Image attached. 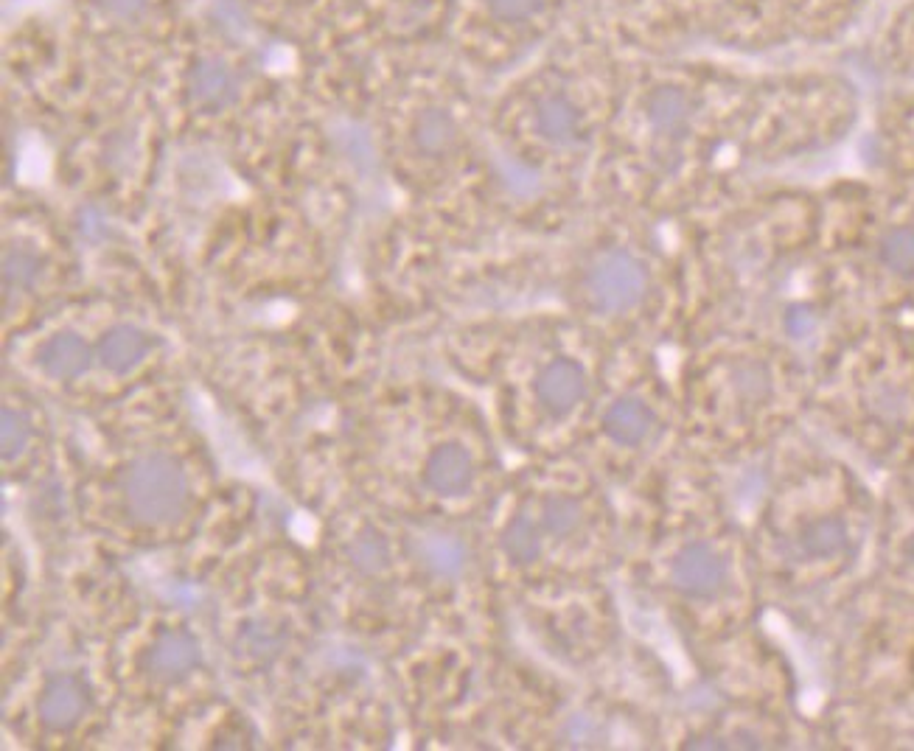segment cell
<instances>
[{
    "mask_svg": "<svg viewBox=\"0 0 914 751\" xmlns=\"http://www.w3.org/2000/svg\"><path fill=\"white\" fill-rule=\"evenodd\" d=\"M132 513L143 522H172L186 502V480L166 457H149L132 468L127 482Z\"/></svg>",
    "mask_w": 914,
    "mask_h": 751,
    "instance_id": "6da1fadb",
    "label": "cell"
},
{
    "mask_svg": "<svg viewBox=\"0 0 914 751\" xmlns=\"http://www.w3.org/2000/svg\"><path fill=\"white\" fill-rule=\"evenodd\" d=\"M589 289L592 298L598 300L600 309L606 312H623L643 298L645 272L634 258L615 253L606 256L589 275Z\"/></svg>",
    "mask_w": 914,
    "mask_h": 751,
    "instance_id": "7a4b0ae2",
    "label": "cell"
},
{
    "mask_svg": "<svg viewBox=\"0 0 914 751\" xmlns=\"http://www.w3.org/2000/svg\"><path fill=\"white\" fill-rule=\"evenodd\" d=\"M673 586L690 597H715L729 581V564L710 544H690L673 558Z\"/></svg>",
    "mask_w": 914,
    "mask_h": 751,
    "instance_id": "3957f363",
    "label": "cell"
},
{
    "mask_svg": "<svg viewBox=\"0 0 914 751\" xmlns=\"http://www.w3.org/2000/svg\"><path fill=\"white\" fill-rule=\"evenodd\" d=\"M197 415H200V421L205 424L208 438L214 440L219 460H222L233 474L256 477V471H261V463H258L256 454L250 452V446L244 443L242 435L236 432V426L228 424L225 415L216 410L211 401H205V398H200V404H197Z\"/></svg>",
    "mask_w": 914,
    "mask_h": 751,
    "instance_id": "277c9868",
    "label": "cell"
},
{
    "mask_svg": "<svg viewBox=\"0 0 914 751\" xmlns=\"http://www.w3.org/2000/svg\"><path fill=\"white\" fill-rule=\"evenodd\" d=\"M584 370L572 362H556L544 370L539 379V398L553 412H567L584 398Z\"/></svg>",
    "mask_w": 914,
    "mask_h": 751,
    "instance_id": "5b68a950",
    "label": "cell"
},
{
    "mask_svg": "<svg viewBox=\"0 0 914 751\" xmlns=\"http://www.w3.org/2000/svg\"><path fill=\"white\" fill-rule=\"evenodd\" d=\"M427 477L441 494H463L472 482V460L460 446H441L429 457Z\"/></svg>",
    "mask_w": 914,
    "mask_h": 751,
    "instance_id": "8992f818",
    "label": "cell"
},
{
    "mask_svg": "<svg viewBox=\"0 0 914 751\" xmlns=\"http://www.w3.org/2000/svg\"><path fill=\"white\" fill-rule=\"evenodd\" d=\"M654 424V415L645 407L643 401H617L612 410L606 412V432L617 440V443H640L648 435V429Z\"/></svg>",
    "mask_w": 914,
    "mask_h": 751,
    "instance_id": "52a82bcc",
    "label": "cell"
},
{
    "mask_svg": "<svg viewBox=\"0 0 914 751\" xmlns=\"http://www.w3.org/2000/svg\"><path fill=\"white\" fill-rule=\"evenodd\" d=\"M797 541L808 558H833L847 547V527L839 516H822L802 527Z\"/></svg>",
    "mask_w": 914,
    "mask_h": 751,
    "instance_id": "ba28073f",
    "label": "cell"
},
{
    "mask_svg": "<svg viewBox=\"0 0 914 751\" xmlns=\"http://www.w3.org/2000/svg\"><path fill=\"white\" fill-rule=\"evenodd\" d=\"M648 118H651V124L659 129V132H682L687 124V118H690V101L682 90H673V87H665V90H659L657 96L651 99L648 104Z\"/></svg>",
    "mask_w": 914,
    "mask_h": 751,
    "instance_id": "9c48e42d",
    "label": "cell"
},
{
    "mask_svg": "<svg viewBox=\"0 0 914 751\" xmlns=\"http://www.w3.org/2000/svg\"><path fill=\"white\" fill-rule=\"evenodd\" d=\"M191 93L200 104H225L233 96V76L219 62H200L191 73Z\"/></svg>",
    "mask_w": 914,
    "mask_h": 751,
    "instance_id": "30bf717a",
    "label": "cell"
},
{
    "mask_svg": "<svg viewBox=\"0 0 914 751\" xmlns=\"http://www.w3.org/2000/svg\"><path fill=\"white\" fill-rule=\"evenodd\" d=\"M536 127L547 141L567 143L572 141V135L578 129V113H575L570 101L547 99L536 113Z\"/></svg>",
    "mask_w": 914,
    "mask_h": 751,
    "instance_id": "8fae6325",
    "label": "cell"
},
{
    "mask_svg": "<svg viewBox=\"0 0 914 751\" xmlns=\"http://www.w3.org/2000/svg\"><path fill=\"white\" fill-rule=\"evenodd\" d=\"M85 362H87L85 345H82L79 337H71V334H62V337H57V340L45 348V354H43L45 370H48L51 376H59V379H65V376H76L79 370L85 368Z\"/></svg>",
    "mask_w": 914,
    "mask_h": 751,
    "instance_id": "7c38bea8",
    "label": "cell"
},
{
    "mask_svg": "<svg viewBox=\"0 0 914 751\" xmlns=\"http://www.w3.org/2000/svg\"><path fill=\"white\" fill-rule=\"evenodd\" d=\"M197 662V645L186 637L160 639L152 653V665L160 676H180Z\"/></svg>",
    "mask_w": 914,
    "mask_h": 751,
    "instance_id": "4fadbf2b",
    "label": "cell"
},
{
    "mask_svg": "<svg viewBox=\"0 0 914 751\" xmlns=\"http://www.w3.org/2000/svg\"><path fill=\"white\" fill-rule=\"evenodd\" d=\"M82 707H85L82 690L76 684H71V681H65V684H57L43 698V718L51 726H68V723L79 718Z\"/></svg>",
    "mask_w": 914,
    "mask_h": 751,
    "instance_id": "5bb4252c",
    "label": "cell"
},
{
    "mask_svg": "<svg viewBox=\"0 0 914 751\" xmlns=\"http://www.w3.org/2000/svg\"><path fill=\"white\" fill-rule=\"evenodd\" d=\"M143 351H146V342L132 328H115L113 334L104 340V348H101L104 362L113 370H129L141 359Z\"/></svg>",
    "mask_w": 914,
    "mask_h": 751,
    "instance_id": "9a60e30c",
    "label": "cell"
},
{
    "mask_svg": "<svg viewBox=\"0 0 914 751\" xmlns=\"http://www.w3.org/2000/svg\"><path fill=\"white\" fill-rule=\"evenodd\" d=\"M881 258L889 270L900 272V275H912L914 272V227H900L892 230L884 239L881 247Z\"/></svg>",
    "mask_w": 914,
    "mask_h": 751,
    "instance_id": "2e32d148",
    "label": "cell"
},
{
    "mask_svg": "<svg viewBox=\"0 0 914 751\" xmlns=\"http://www.w3.org/2000/svg\"><path fill=\"white\" fill-rule=\"evenodd\" d=\"M502 544H505V553L511 555L514 561H519V564H528V561H533L539 555V536H536L533 525L525 522V519H519V522H514V525L505 530Z\"/></svg>",
    "mask_w": 914,
    "mask_h": 751,
    "instance_id": "e0dca14e",
    "label": "cell"
},
{
    "mask_svg": "<svg viewBox=\"0 0 914 751\" xmlns=\"http://www.w3.org/2000/svg\"><path fill=\"white\" fill-rule=\"evenodd\" d=\"M421 553H424V558H427L432 567L441 569V572H455L463 564V550L449 536H424Z\"/></svg>",
    "mask_w": 914,
    "mask_h": 751,
    "instance_id": "ac0fdd59",
    "label": "cell"
},
{
    "mask_svg": "<svg viewBox=\"0 0 914 751\" xmlns=\"http://www.w3.org/2000/svg\"><path fill=\"white\" fill-rule=\"evenodd\" d=\"M452 135H455L452 118L441 113V110H432V113H427L418 121V143L424 149H429V152H438L443 146H449Z\"/></svg>",
    "mask_w": 914,
    "mask_h": 751,
    "instance_id": "d6986e66",
    "label": "cell"
},
{
    "mask_svg": "<svg viewBox=\"0 0 914 751\" xmlns=\"http://www.w3.org/2000/svg\"><path fill=\"white\" fill-rule=\"evenodd\" d=\"M544 522L547 527L556 533V536H567L572 533L578 522H581V508H578V502H572V499H564V496H556V499H550L547 505H544Z\"/></svg>",
    "mask_w": 914,
    "mask_h": 751,
    "instance_id": "ffe728a7",
    "label": "cell"
},
{
    "mask_svg": "<svg viewBox=\"0 0 914 751\" xmlns=\"http://www.w3.org/2000/svg\"><path fill=\"white\" fill-rule=\"evenodd\" d=\"M0 443H3V454L6 457H15L17 452H23L26 443H29V424L20 415H15V412H3Z\"/></svg>",
    "mask_w": 914,
    "mask_h": 751,
    "instance_id": "44dd1931",
    "label": "cell"
},
{
    "mask_svg": "<svg viewBox=\"0 0 914 751\" xmlns=\"http://www.w3.org/2000/svg\"><path fill=\"white\" fill-rule=\"evenodd\" d=\"M354 558L359 561V567L382 569L387 561V553L376 539H359L357 547H354Z\"/></svg>",
    "mask_w": 914,
    "mask_h": 751,
    "instance_id": "7402d4cb",
    "label": "cell"
},
{
    "mask_svg": "<svg viewBox=\"0 0 914 751\" xmlns=\"http://www.w3.org/2000/svg\"><path fill=\"white\" fill-rule=\"evenodd\" d=\"M340 141H343L345 152L354 155V160H368L371 157V141L368 135H362L357 127H345L340 132Z\"/></svg>",
    "mask_w": 914,
    "mask_h": 751,
    "instance_id": "603a6c76",
    "label": "cell"
},
{
    "mask_svg": "<svg viewBox=\"0 0 914 751\" xmlns=\"http://www.w3.org/2000/svg\"><path fill=\"white\" fill-rule=\"evenodd\" d=\"M488 3H491L494 15L505 17V20H516V17L530 15L539 0H488Z\"/></svg>",
    "mask_w": 914,
    "mask_h": 751,
    "instance_id": "cb8c5ba5",
    "label": "cell"
},
{
    "mask_svg": "<svg viewBox=\"0 0 914 751\" xmlns=\"http://www.w3.org/2000/svg\"><path fill=\"white\" fill-rule=\"evenodd\" d=\"M34 261L26 256H9L6 258V278L9 281H17V284H26L34 278Z\"/></svg>",
    "mask_w": 914,
    "mask_h": 751,
    "instance_id": "d4e9b609",
    "label": "cell"
},
{
    "mask_svg": "<svg viewBox=\"0 0 914 751\" xmlns=\"http://www.w3.org/2000/svg\"><path fill=\"white\" fill-rule=\"evenodd\" d=\"M115 17H135L146 6V0H104Z\"/></svg>",
    "mask_w": 914,
    "mask_h": 751,
    "instance_id": "484cf974",
    "label": "cell"
},
{
    "mask_svg": "<svg viewBox=\"0 0 914 751\" xmlns=\"http://www.w3.org/2000/svg\"><path fill=\"white\" fill-rule=\"evenodd\" d=\"M903 555H906L909 561H914V533L909 536V539L903 541Z\"/></svg>",
    "mask_w": 914,
    "mask_h": 751,
    "instance_id": "4316f807",
    "label": "cell"
}]
</instances>
